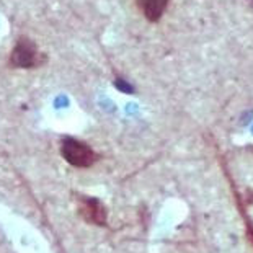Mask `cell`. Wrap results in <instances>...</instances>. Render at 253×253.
<instances>
[{
	"label": "cell",
	"mask_w": 253,
	"mask_h": 253,
	"mask_svg": "<svg viewBox=\"0 0 253 253\" xmlns=\"http://www.w3.org/2000/svg\"><path fill=\"white\" fill-rule=\"evenodd\" d=\"M61 155L75 169H90L98 160V154L87 142L71 136L61 139Z\"/></svg>",
	"instance_id": "2"
},
{
	"label": "cell",
	"mask_w": 253,
	"mask_h": 253,
	"mask_svg": "<svg viewBox=\"0 0 253 253\" xmlns=\"http://www.w3.org/2000/svg\"><path fill=\"white\" fill-rule=\"evenodd\" d=\"M79 214L84 220L93 225H106L108 212L105 204L96 198L91 196H79Z\"/></svg>",
	"instance_id": "3"
},
{
	"label": "cell",
	"mask_w": 253,
	"mask_h": 253,
	"mask_svg": "<svg viewBox=\"0 0 253 253\" xmlns=\"http://www.w3.org/2000/svg\"><path fill=\"white\" fill-rule=\"evenodd\" d=\"M47 62V54L28 36H20L8 56V66L12 69H38Z\"/></svg>",
	"instance_id": "1"
},
{
	"label": "cell",
	"mask_w": 253,
	"mask_h": 253,
	"mask_svg": "<svg viewBox=\"0 0 253 253\" xmlns=\"http://www.w3.org/2000/svg\"><path fill=\"white\" fill-rule=\"evenodd\" d=\"M139 10L150 23H157L169 8L170 0H136Z\"/></svg>",
	"instance_id": "4"
}]
</instances>
